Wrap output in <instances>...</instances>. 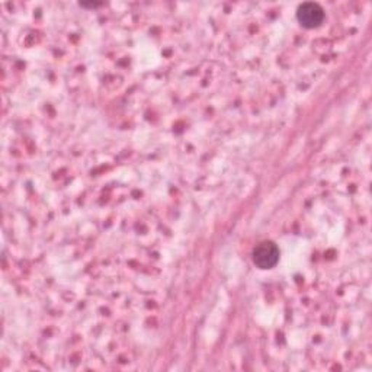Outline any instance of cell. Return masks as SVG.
Instances as JSON below:
<instances>
[{
  "instance_id": "6da1fadb",
  "label": "cell",
  "mask_w": 372,
  "mask_h": 372,
  "mask_svg": "<svg viewBox=\"0 0 372 372\" xmlns=\"http://www.w3.org/2000/svg\"><path fill=\"white\" fill-rule=\"evenodd\" d=\"M253 264L259 269H272L279 262V248L271 240L259 243L252 253Z\"/></svg>"
},
{
  "instance_id": "7a4b0ae2",
  "label": "cell",
  "mask_w": 372,
  "mask_h": 372,
  "mask_svg": "<svg viewBox=\"0 0 372 372\" xmlns=\"http://www.w3.org/2000/svg\"><path fill=\"white\" fill-rule=\"evenodd\" d=\"M296 20H299V22L304 28H308V29L317 28L324 21V10L317 3L307 2V3L300 5L299 10H296Z\"/></svg>"
}]
</instances>
